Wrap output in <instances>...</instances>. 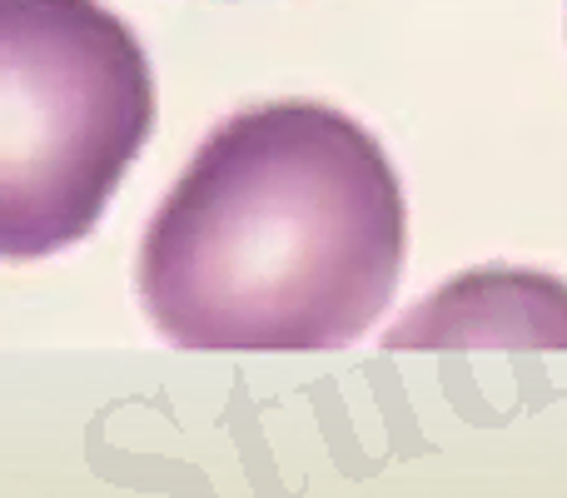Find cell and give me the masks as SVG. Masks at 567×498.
<instances>
[{"mask_svg":"<svg viewBox=\"0 0 567 498\" xmlns=\"http://www.w3.org/2000/svg\"><path fill=\"white\" fill-rule=\"evenodd\" d=\"M155 130L135 30L100 0H0V260H45L100 225Z\"/></svg>","mask_w":567,"mask_h":498,"instance_id":"cell-2","label":"cell"},{"mask_svg":"<svg viewBox=\"0 0 567 498\" xmlns=\"http://www.w3.org/2000/svg\"><path fill=\"white\" fill-rule=\"evenodd\" d=\"M389 349H567V284L533 270H473L389 329Z\"/></svg>","mask_w":567,"mask_h":498,"instance_id":"cell-3","label":"cell"},{"mask_svg":"<svg viewBox=\"0 0 567 498\" xmlns=\"http://www.w3.org/2000/svg\"><path fill=\"white\" fill-rule=\"evenodd\" d=\"M409 205L353 115L275 100L195 150L140 245V299L179 349L313 354L389 309Z\"/></svg>","mask_w":567,"mask_h":498,"instance_id":"cell-1","label":"cell"}]
</instances>
